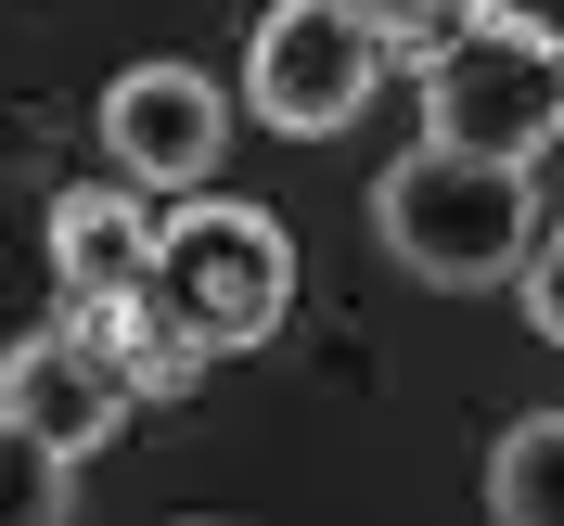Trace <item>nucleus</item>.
<instances>
[{
  "label": "nucleus",
  "instance_id": "1",
  "mask_svg": "<svg viewBox=\"0 0 564 526\" xmlns=\"http://www.w3.org/2000/svg\"><path fill=\"white\" fill-rule=\"evenodd\" d=\"M372 232L411 282L436 296H488V282H527L539 257V180L527 168H488V154H398L372 180Z\"/></svg>",
  "mask_w": 564,
  "mask_h": 526
},
{
  "label": "nucleus",
  "instance_id": "2",
  "mask_svg": "<svg viewBox=\"0 0 564 526\" xmlns=\"http://www.w3.org/2000/svg\"><path fill=\"white\" fill-rule=\"evenodd\" d=\"M154 309L193 334V347H257V334H282V309H295V245H282L270 206H231V193H206V206L154 218V282H141Z\"/></svg>",
  "mask_w": 564,
  "mask_h": 526
},
{
  "label": "nucleus",
  "instance_id": "3",
  "mask_svg": "<svg viewBox=\"0 0 564 526\" xmlns=\"http://www.w3.org/2000/svg\"><path fill=\"white\" fill-rule=\"evenodd\" d=\"M423 141L436 154H488V168H527L539 141H564V52L527 26H475L423 65Z\"/></svg>",
  "mask_w": 564,
  "mask_h": 526
},
{
  "label": "nucleus",
  "instance_id": "4",
  "mask_svg": "<svg viewBox=\"0 0 564 526\" xmlns=\"http://www.w3.org/2000/svg\"><path fill=\"white\" fill-rule=\"evenodd\" d=\"M372 77H386V52H372L334 0H270L257 39H245V104L270 116L282 141H334L372 104Z\"/></svg>",
  "mask_w": 564,
  "mask_h": 526
},
{
  "label": "nucleus",
  "instance_id": "5",
  "mask_svg": "<svg viewBox=\"0 0 564 526\" xmlns=\"http://www.w3.org/2000/svg\"><path fill=\"white\" fill-rule=\"evenodd\" d=\"M0 423H26L52 462H90L129 423V386H116V359L77 321H52V334H26V347L0 359Z\"/></svg>",
  "mask_w": 564,
  "mask_h": 526
},
{
  "label": "nucleus",
  "instance_id": "6",
  "mask_svg": "<svg viewBox=\"0 0 564 526\" xmlns=\"http://www.w3.org/2000/svg\"><path fill=\"white\" fill-rule=\"evenodd\" d=\"M104 141H116L129 180L193 193V180L218 168V141H231V104H218V77H193V65H129L104 90Z\"/></svg>",
  "mask_w": 564,
  "mask_h": 526
},
{
  "label": "nucleus",
  "instance_id": "7",
  "mask_svg": "<svg viewBox=\"0 0 564 526\" xmlns=\"http://www.w3.org/2000/svg\"><path fill=\"white\" fill-rule=\"evenodd\" d=\"M52 282L65 309H116L154 282V218L129 193H52Z\"/></svg>",
  "mask_w": 564,
  "mask_h": 526
},
{
  "label": "nucleus",
  "instance_id": "8",
  "mask_svg": "<svg viewBox=\"0 0 564 526\" xmlns=\"http://www.w3.org/2000/svg\"><path fill=\"white\" fill-rule=\"evenodd\" d=\"M65 321H77V334L116 359V386H129V398H180V386H206V347H193V334H180L154 296H116V309H65Z\"/></svg>",
  "mask_w": 564,
  "mask_h": 526
},
{
  "label": "nucleus",
  "instance_id": "9",
  "mask_svg": "<svg viewBox=\"0 0 564 526\" xmlns=\"http://www.w3.org/2000/svg\"><path fill=\"white\" fill-rule=\"evenodd\" d=\"M488 514L500 526H564V411H527L488 450Z\"/></svg>",
  "mask_w": 564,
  "mask_h": 526
},
{
  "label": "nucleus",
  "instance_id": "10",
  "mask_svg": "<svg viewBox=\"0 0 564 526\" xmlns=\"http://www.w3.org/2000/svg\"><path fill=\"white\" fill-rule=\"evenodd\" d=\"M77 514V462H52L26 423H0V526H65Z\"/></svg>",
  "mask_w": 564,
  "mask_h": 526
},
{
  "label": "nucleus",
  "instance_id": "11",
  "mask_svg": "<svg viewBox=\"0 0 564 526\" xmlns=\"http://www.w3.org/2000/svg\"><path fill=\"white\" fill-rule=\"evenodd\" d=\"M527 321H539V347H564V232H539V257H527Z\"/></svg>",
  "mask_w": 564,
  "mask_h": 526
},
{
  "label": "nucleus",
  "instance_id": "12",
  "mask_svg": "<svg viewBox=\"0 0 564 526\" xmlns=\"http://www.w3.org/2000/svg\"><path fill=\"white\" fill-rule=\"evenodd\" d=\"M475 13H488V26H527V39H552V52H564V0H475Z\"/></svg>",
  "mask_w": 564,
  "mask_h": 526
},
{
  "label": "nucleus",
  "instance_id": "13",
  "mask_svg": "<svg viewBox=\"0 0 564 526\" xmlns=\"http://www.w3.org/2000/svg\"><path fill=\"white\" fill-rule=\"evenodd\" d=\"M462 13H475V0H462Z\"/></svg>",
  "mask_w": 564,
  "mask_h": 526
}]
</instances>
